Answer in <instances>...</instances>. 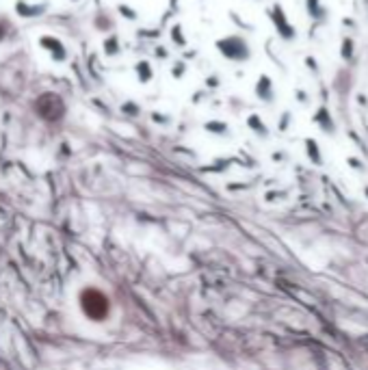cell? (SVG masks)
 I'll list each match as a JSON object with an SVG mask.
<instances>
[{"mask_svg": "<svg viewBox=\"0 0 368 370\" xmlns=\"http://www.w3.org/2000/svg\"><path fill=\"white\" fill-rule=\"evenodd\" d=\"M217 50H219L223 57L230 61H236V63H243V61H249L251 57V48L241 35H228L217 39Z\"/></svg>", "mask_w": 368, "mask_h": 370, "instance_id": "1", "label": "cell"}, {"mask_svg": "<svg viewBox=\"0 0 368 370\" xmlns=\"http://www.w3.org/2000/svg\"><path fill=\"white\" fill-rule=\"evenodd\" d=\"M269 18H271V22H273V26H275L277 35L282 37L284 41H292V39L297 37L295 26L290 24L288 16H286V13H284V7L279 5V3H275V5L269 9Z\"/></svg>", "mask_w": 368, "mask_h": 370, "instance_id": "2", "label": "cell"}, {"mask_svg": "<svg viewBox=\"0 0 368 370\" xmlns=\"http://www.w3.org/2000/svg\"><path fill=\"white\" fill-rule=\"evenodd\" d=\"M83 305H85V312H87V314H91V316H95V318H100L102 314H106V312H108V303H106V299L102 297L100 292H95V290H89V292L85 294Z\"/></svg>", "mask_w": 368, "mask_h": 370, "instance_id": "3", "label": "cell"}, {"mask_svg": "<svg viewBox=\"0 0 368 370\" xmlns=\"http://www.w3.org/2000/svg\"><path fill=\"white\" fill-rule=\"evenodd\" d=\"M39 44H42L44 50L50 52V57H52L54 61H65V59H67V50H65V46L61 44V41H59L57 37H52V35H44L42 39H39Z\"/></svg>", "mask_w": 368, "mask_h": 370, "instance_id": "4", "label": "cell"}, {"mask_svg": "<svg viewBox=\"0 0 368 370\" xmlns=\"http://www.w3.org/2000/svg\"><path fill=\"white\" fill-rule=\"evenodd\" d=\"M256 95L260 98L262 102H273L275 98V91H273V80H271L267 74H262L260 78L256 82Z\"/></svg>", "mask_w": 368, "mask_h": 370, "instance_id": "5", "label": "cell"}, {"mask_svg": "<svg viewBox=\"0 0 368 370\" xmlns=\"http://www.w3.org/2000/svg\"><path fill=\"white\" fill-rule=\"evenodd\" d=\"M16 11L22 18H37L46 11V5H29L26 0H18L16 3Z\"/></svg>", "mask_w": 368, "mask_h": 370, "instance_id": "6", "label": "cell"}, {"mask_svg": "<svg viewBox=\"0 0 368 370\" xmlns=\"http://www.w3.org/2000/svg\"><path fill=\"white\" fill-rule=\"evenodd\" d=\"M314 119H316V123L321 128H325L327 132H333V123H331V115H329V111H327L325 106H321L316 111V115H314Z\"/></svg>", "mask_w": 368, "mask_h": 370, "instance_id": "7", "label": "cell"}, {"mask_svg": "<svg viewBox=\"0 0 368 370\" xmlns=\"http://www.w3.org/2000/svg\"><path fill=\"white\" fill-rule=\"evenodd\" d=\"M353 54H355V44H353L351 37H344L342 44H340V57H342V61H346V63H351Z\"/></svg>", "mask_w": 368, "mask_h": 370, "instance_id": "8", "label": "cell"}, {"mask_svg": "<svg viewBox=\"0 0 368 370\" xmlns=\"http://www.w3.org/2000/svg\"><path fill=\"white\" fill-rule=\"evenodd\" d=\"M305 11L312 20H321L325 16V9L321 7V0H305Z\"/></svg>", "mask_w": 368, "mask_h": 370, "instance_id": "9", "label": "cell"}, {"mask_svg": "<svg viewBox=\"0 0 368 370\" xmlns=\"http://www.w3.org/2000/svg\"><path fill=\"white\" fill-rule=\"evenodd\" d=\"M134 70H137V78L141 82H149V80H152V67H149L147 61H139Z\"/></svg>", "mask_w": 368, "mask_h": 370, "instance_id": "10", "label": "cell"}, {"mask_svg": "<svg viewBox=\"0 0 368 370\" xmlns=\"http://www.w3.org/2000/svg\"><path fill=\"white\" fill-rule=\"evenodd\" d=\"M104 52L108 57H115V54L119 52V37L117 35H111L104 39Z\"/></svg>", "mask_w": 368, "mask_h": 370, "instance_id": "11", "label": "cell"}, {"mask_svg": "<svg viewBox=\"0 0 368 370\" xmlns=\"http://www.w3.org/2000/svg\"><path fill=\"white\" fill-rule=\"evenodd\" d=\"M171 39H173V41H175V44H178V46H187V39L182 37V29H180L178 24H175L173 29H171Z\"/></svg>", "mask_w": 368, "mask_h": 370, "instance_id": "12", "label": "cell"}, {"mask_svg": "<svg viewBox=\"0 0 368 370\" xmlns=\"http://www.w3.org/2000/svg\"><path fill=\"white\" fill-rule=\"evenodd\" d=\"M249 126L254 128V130H258V132H262V134L267 132V128H264V123L260 121V117H256V115H251V117H249Z\"/></svg>", "mask_w": 368, "mask_h": 370, "instance_id": "13", "label": "cell"}, {"mask_svg": "<svg viewBox=\"0 0 368 370\" xmlns=\"http://www.w3.org/2000/svg\"><path fill=\"white\" fill-rule=\"evenodd\" d=\"M119 13H124V16H126L128 20H137V11L130 9L128 5H119Z\"/></svg>", "mask_w": 368, "mask_h": 370, "instance_id": "14", "label": "cell"}, {"mask_svg": "<svg viewBox=\"0 0 368 370\" xmlns=\"http://www.w3.org/2000/svg\"><path fill=\"white\" fill-rule=\"evenodd\" d=\"M171 74H173V78H182V74H184V63H182V61H178V63L173 65Z\"/></svg>", "mask_w": 368, "mask_h": 370, "instance_id": "15", "label": "cell"}, {"mask_svg": "<svg viewBox=\"0 0 368 370\" xmlns=\"http://www.w3.org/2000/svg\"><path fill=\"white\" fill-rule=\"evenodd\" d=\"M121 111H126V113H139V108L132 104V102H126L124 106H121Z\"/></svg>", "mask_w": 368, "mask_h": 370, "instance_id": "16", "label": "cell"}, {"mask_svg": "<svg viewBox=\"0 0 368 370\" xmlns=\"http://www.w3.org/2000/svg\"><path fill=\"white\" fill-rule=\"evenodd\" d=\"M305 63H308V65H310V70H312V72H314V74L318 72V65H316V61H314V59H312V57H308V59H305Z\"/></svg>", "mask_w": 368, "mask_h": 370, "instance_id": "17", "label": "cell"}, {"mask_svg": "<svg viewBox=\"0 0 368 370\" xmlns=\"http://www.w3.org/2000/svg\"><path fill=\"white\" fill-rule=\"evenodd\" d=\"M206 85L215 89V87H219V80H217V78H208V80H206Z\"/></svg>", "mask_w": 368, "mask_h": 370, "instance_id": "18", "label": "cell"}, {"mask_svg": "<svg viewBox=\"0 0 368 370\" xmlns=\"http://www.w3.org/2000/svg\"><path fill=\"white\" fill-rule=\"evenodd\" d=\"M206 128H208V130H210V128H213V130H226V126H221V123H208Z\"/></svg>", "mask_w": 368, "mask_h": 370, "instance_id": "19", "label": "cell"}, {"mask_svg": "<svg viewBox=\"0 0 368 370\" xmlns=\"http://www.w3.org/2000/svg\"><path fill=\"white\" fill-rule=\"evenodd\" d=\"M156 57H162V59H165V57H167L165 48H156Z\"/></svg>", "mask_w": 368, "mask_h": 370, "instance_id": "20", "label": "cell"}, {"mask_svg": "<svg viewBox=\"0 0 368 370\" xmlns=\"http://www.w3.org/2000/svg\"><path fill=\"white\" fill-rule=\"evenodd\" d=\"M297 98L301 100V102H308V95H305V93L301 91V89H299V91H297Z\"/></svg>", "mask_w": 368, "mask_h": 370, "instance_id": "21", "label": "cell"}, {"mask_svg": "<svg viewBox=\"0 0 368 370\" xmlns=\"http://www.w3.org/2000/svg\"><path fill=\"white\" fill-rule=\"evenodd\" d=\"M5 39V26H3V22H0V41Z\"/></svg>", "mask_w": 368, "mask_h": 370, "instance_id": "22", "label": "cell"}]
</instances>
